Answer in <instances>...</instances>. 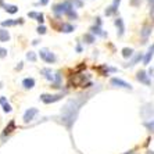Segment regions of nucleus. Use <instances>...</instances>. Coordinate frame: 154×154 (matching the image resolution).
<instances>
[{"label":"nucleus","mask_w":154,"mask_h":154,"mask_svg":"<svg viewBox=\"0 0 154 154\" xmlns=\"http://www.w3.org/2000/svg\"><path fill=\"white\" fill-rule=\"evenodd\" d=\"M81 103L82 100L78 101V100H69L68 103L64 106L63 108V117H61V122L64 124L65 126L68 129H71V125L75 122V118L78 115L79 111V107H81Z\"/></svg>","instance_id":"nucleus-1"},{"label":"nucleus","mask_w":154,"mask_h":154,"mask_svg":"<svg viewBox=\"0 0 154 154\" xmlns=\"http://www.w3.org/2000/svg\"><path fill=\"white\" fill-rule=\"evenodd\" d=\"M40 54V58H42L43 61H46V63H49V64H53V63H56V56H54V53H51L50 50H47V49H42V50L39 51Z\"/></svg>","instance_id":"nucleus-2"},{"label":"nucleus","mask_w":154,"mask_h":154,"mask_svg":"<svg viewBox=\"0 0 154 154\" xmlns=\"http://www.w3.org/2000/svg\"><path fill=\"white\" fill-rule=\"evenodd\" d=\"M63 97V93H58V94H42L40 96V100L43 101V103L46 104H50V103H56V101H58Z\"/></svg>","instance_id":"nucleus-3"},{"label":"nucleus","mask_w":154,"mask_h":154,"mask_svg":"<svg viewBox=\"0 0 154 154\" xmlns=\"http://www.w3.org/2000/svg\"><path fill=\"white\" fill-rule=\"evenodd\" d=\"M110 83H111L112 86H117V88H124V89L132 90V85H131V83L125 82V81H122V79H119V78H111Z\"/></svg>","instance_id":"nucleus-4"},{"label":"nucleus","mask_w":154,"mask_h":154,"mask_svg":"<svg viewBox=\"0 0 154 154\" xmlns=\"http://www.w3.org/2000/svg\"><path fill=\"white\" fill-rule=\"evenodd\" d=\"M38 112H39V111H38V108H29V110H26L25 114H24V122L32 121L33 117H35Z\"/></svg>","instance_id":"nucleus-5"},{"label":"nucleus","mask_w":154,"mask_h":154,"mask_svg":"<svg viewBox=\"0 0 154 154\" xmlns=\"http://www.w3.org/2000/svg\"><path fill=\"white\" fill-rule=\"evenodd\" d=\"M119 3H121V0H114L111 6H110V7H107V10H106V15H112V14H115V13H117V10H118Z\"/></svg>","instance_id":"nucleus-6"},{"label":"nucleus","mask_w":154,"mask_h":154,"mask_svg":"<svg viewBox=\"0 0 154 154\" xmlns=\"http://www.w3.org/2000/svg\"><path fill=\"white\" fill-rule=\"evenodd\" d=\"M136 79L139 82L144 83V85H150V79H149V75H147L144 71H139L136 74Z\"/></svg>","instance_id":"nucleus-7"},{"label":"nucleus","mask_w":154,"mask_h":154,"mask_svg":"<svg viewBox=\"0 0 154 154\" xmlns=\"http://www.w3.org/2000/svg\"><path fill=\"white\" fill-rule=\"evenodd\" d=\"M28 17L29 18H35L39 24H43V21H45V15H43L42 13H36V11H31V13H28Z\"/></svg>","instance_id":"nucleus-8"},{"label":"nucleus","mask_w":154,"mask_h":154,"mask_svg":"<svg viewBox=\"0 0 154 154\" xmlns=\"http://www.w3.org/2000/svg\"><path fill=\"white\" fill-rule=\"evenodd\" d=\"M115 25H117V28H118V36L121 38L122 35H124V32H125V25H124V21H122V18H117L115 20Z\"/></svg>","instance_id":"nucleus-9"},{"label":"nucleus","mask_w":154,"mask_h":154,"mask_svg":"<svg viewBox=\"0 0 154 154\" xmlns=\"http://www.w3.org/2000/svg\"><path fill=\"white\" fill-rule=\"evenodd\" d=\"M153 56H154V45L153 46H150V49L147 50V53H146V56H144V58H143V63H144V65H147L151 61V58H153Z\"/></svg>","instance_id":"nucleus-10"},{"label":"nucleus","mask_w":154,"mask_h":154,"mask_svg":"<svg viewBox=\"0 0 154 154\" xmlns=\"http://www.w3.org/2000/svg\"><path fill=\"white\" fill-rule=\"evenodd\" d=\"M22 86L25 88V89H32L33 86H35V79L33 78H25L22 81Z\"/></svg>","instance_id":"nucleus-11"},{"label":"nucleus","mask_w":154,"mask_h":154,"mask_svg":"<svg viewBox=\"0 0 154 154\" xmlns=\"http://www.w3.org/2000/svg\"><path fill=\"white\" fill-rule=\"evenodd\" d=\"M14 128H15V124H14V121H10V124H8V125L6 126V128H4V132H3V135H2V136H3V137H6V136H7V135H10V133L13 132V131H14Z\"/></svg>","instance_id":"nucleus-12"},{"label":"nucleus","mask_w":154,"mask_h":154,"mask_svg":"<svg viewBox=\"0 0 154 154\" xmlns=\"http://www.w3.org/2000/svg\"><path fill=\"white\" fill-rule=\"evenodd\" d=\"M22 22H24V20H22V18L15 20V21H13V20H7V21L2 22V26H13V25H17V24H22Z\"/></svg>","instance_id":"nucleus-13"},{"label":"nucleus","mask_w":154,"mask_h":154,"mask_svg":"<svg viewBox=\"0 0 154 154\" xmlns=\"http://www.w3.org/2000/svg\"><path fill=\"white\" fill-rule=\"evenodd\" d=\"M74 29H75V26H74V25H71V24H67V22H64V24H61L60 31H61V32H65V33H69V32H72Z\"/></svg>","instance_id":"nucleus-14"},{"label":"nucleus","mask_w":154,"mask_h":154,"mask_svg":"<svg viewBox=\"0 0 154 154\" xmlns=\"http://www.w3.org/2000/svg\"><path fill=\"white\" fill-rule=\"evenodd\" d=\"M7 40H10V33H8V31L0 28V42H7Z\"/></svg>","instance_id":"nucleus-15"},{"label":"nucleus","mask_w":154,"mask_h":154,"mask_svg":"<svg viewBox=\"0 0 154 154\" xmlns=\"http://www.w3.org/2000/svg\"><path fill=\"white\" fill-rule=\"evenodd\" d=\"M42 74L45 75V78L49 79V81H51V82H53L54 78H56V75H51V69H49V68H43L42 69Z\"/></svg>","instance_id":"nucleus-16"},{"label":"nucleus","mask_w":154,"mask_h":154,"mask_svg":"<svg viewBox=\"0 0 154 154\" xmlns=\"http://www.w3.org/2000/svg\"><path fill=\"white\" fill-rule=\"evenodd\" d=\"M4 10L7 11V13H10V14H15L18 11V7L17 6H14V4H4Z\"/></svg>","instance_id":"nucleus-17"},{"label":"nucleus","mask_w":154,"mask_h":154,"mask_svg":"<svg viewBox=\"0 0 154 154\" xmlns=\"http://www.w3.org/2000/svg\"><path fill=\"white\" fill-rule=\"evenodd\" d=\"M142 58H143V56H142V54H136V56H135V57H133V60L131 61V63H129V64H126V67H133V65L135 64H137V63H139L140 60H142Z\"/></svg>","instance_id":"nucleus-18"},{"label":"nucleus","mask_w":154,"mask_h":154,"mask_svg":"<svg viewBox=\"0 0 154 154\" xmlns=\"http://www.w3.org/2000/svg\"><path fill=\"white\" fill-rule=\"evenodd\" d=\"M122 56L125 58H129L133 56V50L132 49H129V47H125V49H122Z\"/></svg>","instance_id":"nucleus-19"},{"label":"nucleus","mask_w":154,"mask_h":154,"mask_svg":"<svg viewBox=\"0 0 154 154\" xmlns=\"http://www.w3.org/2000/svg\"><path fill=\"white\" fill-rule=\"evenodd\" d=\"M140 33H142V36H143L144 39H146L147 36H149V35L151 33V28H150V26H147V25H146L143 29H142V32H140Z\"/></svg>","instance_id":"nucleus-20"},{"label":"nucleus","mask_w":154,"mask_h":154,"mask_svg":"<svg viewBox=\"0 0 154 154\" xmlns=\"http://www.w3.org/2000/svg\"><path fill=\"white\" fill-rule=\"evenodd\" d=\"M93 33H97V35H101V36H106V33L104 32H101V29H100V25H96V26H93V28L90 29Z\"/></svg>","instance_id":"nucleus-21"},{"label":"nucleus","mask_w":154,"mask_h":154,"mask_svg":"<svg viewBox=\"0 0 154 154\" xmlns=\"http://www.w3.org/2000/svg\"><path fill=\"white\" fill-rule=\"evenodd\" d=\"M83 40H86V43H93L94 42V36L90 35V33H86V35H83Z\"/></svg>","instance_id":"nucleus-22"},{"label":"nucleus","mask_w":154,"mask_h":154,"mask_svg":"<svg viewBox=\"0 0 154 154\" xmlns=\"http://www.w3.org/2000/svg\"><path fill=\"white\" fill-rule=\"evenodd\" d=\"M71 3H72V6H74V8L75 7H82V2L81 0H71Z\"/></svg>","instance_id":"nucleus-23"},{"label":"nucleus","mask_w":154,"mask_h":154,"mask_svg":"<svg viewBox=\"0 0 154 154\" xmlns=\"http://www.w3.org/2000/svg\"><path fill=\"white\" fill-rule=\"evenodd\" d=\"M26 58H28V60H31V61H36L35 53H33V51H29V53L26 54Z\"/></svg>","instance_id":"nucleus-24"},{"label":"nucleus","mask_w":154,"mask_h":154,"mask_svg":"<svg viewBox=\"0 0 154 154\" xmlns=\"http://www.w3.org/2000/svg\"><path fill=\"white\" fill-rule=\"evenodd\" d=\"M7 56V49H4V47H0V58H4Z\"/></svg>","instance_id":"nucleus-25"},{"label":"nucleus","mask_w":154,"mask_h":154,"mask_svg":"<svg viewBox=\"0 0 154 154\" xmlns=\"http://www.w3.org/2000/svg\"><path fill=\"white\" fill-rule=\"evenodd\" d=\"M65 15H68V17L71 18V20H72V18H78V14H76V13H75V11H74V10L68 11V13H67V14H65Z\"/></svg>","instance_id":"nucleus-26"},{"label":"nucleus","mask_w":154,"mask_h":154,"mask_svg":"<svg viewBox=\"0 0 154 154\" xmlns=\"http://www.w3.org/2000/svg\"><path fill=\"white\" fill-rule=\"evenodd\" d=\"M36 31H38V33H40V35H43V33H46V28H45L43 25H39Z\"/></svg>","instance_id":"nucleus-27"},{"label":"nucleus","mask_w":154,"mask_h":154,"mask_svg":"<svg viewBox=\"0 0 154 154\" xmlns=\"http://www.w3.org/2000/svg\"><path fill=\"white\" fill-rule=\"evenodd\" d=\"M3 111H4V112H10V111H11V106H10L8 103L3 104Z\"/></svg>","instance_id":"nucleus-28"},{"label":"nucleus","mask_w":154,"mask_h":154,"mask_svg":"<svg viewBox=\"0 0 154 154\" xmlns=\"http://www.w3.org/2000/svg\"><path fill=\"white\" fill-rule=\"evenodd\" d=\"M144 125H146L147 128L150 129V131H151V129H153V132H154V122H153V124H151V122H146Z\"/></svg>","instance_id":"nucleus-29"},{"label":"nucleus","mask_w":154,"mask_h":154,"mask_svg":"<svg viewBox=\"0 0 154 154\" xmlns=\"http://www.w3.org/2000/svg\"><path fill=\"white\" fill-rule=\"evenodd\" d=\"M150 14H151V18L154 20V3H151V8H150Z\"/></svg>","instance_id":"nucleus-30"},{"label":"nucleus","mask_w":154,"mask_h":154,"mask_svg":"<svg viewBox=\"0 0 154 154\" xmlns=\"http://www.w3.org/2000/svg\"><path fill=\"white\" fill-rule=\"evenodd\" d=\"M47 3H49V0H40L39 3H36V4H40V6H46Z\"/></svg>","instance_id":"nucleus-31"},{"label":"nucleus","mask_w":154,"mask_h":154,"mask_svg":"<svg viewBox=\"0 0 154 154\" xmlns=\"http://www.w3.org/2000/svg\"><path fill=\"white\" fill-rule=\"evenodd\" d=\"M0 104H6V97H2V99H0Z\"/></svg>","instance_id":"nucleus-32"},{"label":"nucleus","mask_w":154,"mask_h":154,"mask_svg":"<svg viewBox=\"0 0 154 154\" xmlns=\"http://www.w3.org/2000/svg\"><path fill=\"white\" fill-rule=\"evenodd\" d=\"M132 4H133V6H137V2H136V0H132Z\"/></svg>","instance_id":"nucleus-33"},{"label":"nucleus","mask_w":154,"mask_h":154,"mask_svg":"<svg viewBox=\"0 0 154 154\" xmlns=\"http://www.w3.org/2000/svg\"><path fill=\"white\" fill-rule=\"evenodd\" d=\"M124 154H133V151H126V153H124Z\"/></svg>","instance_id":"nucleus-34"}]
</instances>
